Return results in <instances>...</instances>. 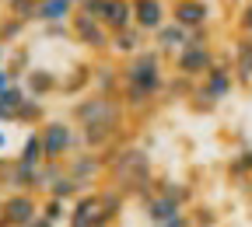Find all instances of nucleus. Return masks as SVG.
<instances>
[{"label":"nucleus","instance_id":"nucleus-1","mask_svg":"<svg viewBox=\"0 0 252 227\" xmlns=\"http://www.w3.org/2000/svg\"><path fill=\"white\" fill-rule=\"evenodd\" d=\"M70 122L81 129L84 150L102 154V150H109V147H119L123 126H126V105H123V98L91 91V94H84V98L74 102Z\"/></svg>","mask_w":252,"mask_h":227},{"label":"nucleus","instance_id":"nucleus-2","mask_svg":"<svg viewBox=\"0 0 252 227\" xmlns=\"http://www.w3.org/2000/svg\"><path fill=\"white\" fill-rule=\"evenodd\" d=\"M119 67H123V91H119V98H123L126 112L140 115V112H147L165 94V87H168L165 56L158 53L154 46H147L144 53H137L130 59H123Z\"/></svg>","mask_w":252,"mask_h":227},{"label":"nucleus","instance_id":"nucleus-3","mask_svg":"<svg viewBox=\"0 0 252 227\" xmlns=\"http://www.w3.org/2000/svg\"><path fill=\"white\" fill-rule=\"evenodd\" d=\"M105 175H109V189H116L119 196L126 199H151L154 196V165H151V154L144 147H116L112 150V161L105 165Z\"/></svg>","mask_w":252,"mask_h":227},{"label":"nucleus","instance_id":"nucleus-4","mask_svg":"<svg viewBox=\"0 0 252 227\" xmlns=\"http://www.w3.org/2000/svg\"><path fill=\"white\" fill-rule=\"evenodd\" d=\"M39 137H42V154H46V161H56V165H67L77 150H84L81 129H77L70 119H46V122L39 126Z\"/></svg>","mask_w":252,"mask_h":227},{"label":"nucleus","instance_id":"nucleus-5","mask_svg":"<svg viewBox=\"0 0 252 227\" xmlns=\"http://www.w3.org/2000/svg\"><path fill=\"white\" fill-rule=\"evenodd\" d=\"M70 39L77 46H84L88 53H94V56H109V49H112V35L102 28V21H94L81 11L70 18Z\"/></svg>","mask_w":252,"mask_h":227},{"label":"nucleus","instance_id":"nucleus-6","mask_svg":"<svg viewBox=\"0 0 252 227\" xmlns=\"http://www.w3.org/2000/svg\"><path fill=\"white\" fill-rule=\"evenodd\" d=\"M39 203L42 196H32V192H7L0 196V220L7 227H28L39 217Z\"/></svg>","mask_w":252,"mask_h":227},{"label":"nucleus","instance_id":"nucleus-7","mask_svg":"<svg viewBox=\"0 0 252 227\" xmlns=\"http://www.w3.org/2000/svg\"><path fill=\"white\" fill-rule=\"evenodd\" d=\"M214 18V7L210 0H168V21L186 28V31H196V28H207Z\"/></svg>","mask_w":252,"mask_h":227},{"label":"nucleus","instance_id":"nucleus-8","mask_svg":"<svg viewBox=\"0 0 252 227\" xmlns=\"http://www.w3.org/2000/svg\"><path fill=\"white\" fill-rule=\"evenodd\" d=\"M214 63H217L214 46H186V49L175 56V74L186 77V81H203V77L210 74Z\"/></svg>","mask_w":252,"mask_h":227},{"label":"nucleus","instance_id":"nucleus-9","mask_svg":"<svg viewBox=\"0 0 252 227\" xmlns=\"http://www.w3.org/2000/svg\"><path fill=\"white\" fill-rule=\"evenodd\" d=\"M102 171H105V161H102V154H94V150H77L67 161V175L77 185H84V192H94V182L102 178Z\"/></svg>","mask_w":252,"mask_h":227},{"label":"nucleus","instance_id":"nucleus-10","mask_svg":"<svg viewBox=\"0 0 252 227\" xmlns=\"http://www.w3.org/2000/svg\"><path fill=\"white\" fill-rule=\"evenodd\" d=\"M94 91V59H77L67 74H60V94L63 98H84Z\"/></svg>","mask_w":252,"mask_h":227},{"label":"nucleus","instance_id":"nucleus-11","mask_svg":"<svg viewBox=\"0 0 252 227\" xmlns=\"http://www.w3.org/2000/svg\"><path fill=\"white\" fill-rule=\"evenodd\" d=\"M67 227H105V213H102V192H84L81 199L70 203V220Z\"/></svg>","mask_w":252,"mask_h":227},{"label":"nucleus","instance_id":"nucleus-12","mask_svg":"<svg viewBox=\"0 0 252 227\" xmlns=\"http://www.w3.org/2000/svg\"><path fill=\"white\" fill-rule=\"evenodd\" d=\"M200 87L210 94L217 105H220V102H228V98H231V91L238 87V84H235V70H231V63L217 56V63L210 67V74L200 81Z\"/></svg>","mask_w":252,"mask_h":227},{"label":"nucleus","instance_id":"nucleus-13","mask_svg":"<svg viewBox=\"0 0 252 227\" xmlns=\"http://www.w3.org/2000/svg\"><path fill=\"white\" fill-rule=\"evenodd\" d=\"M161 25H168V0H133V28L151 39Z\"/></svg>","mask_w":252,"mask_h":227},{"label":"nucleus","instance_id":"nucleus-14","mask_svg":"<svg viewBox=\"0 0 252 227\" xmlns=\"http://www.w3.org/2000/svg\"><path fill=\"white\" fill-rule=\"evenodd\" d=\"M25 91H28V98H53V94H60V70H49V67H32L28 77L21 81Z\"/></svg>","mask_w":252,"mask_h":227},{"label":"nucleus","instance_id":"nucleus-15","mask_svg":"<svg viewBox=\"0 0 252 227\" xmlns=\"http://www.w3.org/2000/svg\"><path fill=\"white\" fill-rule=\"evenodd\" d=\"M94 91L119 98V91H123V67H119V59H109V56L94 59Z\"/></svg>","mask_w":252,"mask_h":227},{"label":"nucleus","instance_id":"nucleus-16","mask_svg":"<svg viewBox=\"0 0 252 227\" xmlns=\"http://www.w3.org/2000/svg\"><path fill=\"white\" fill-rule=\"evenodd\" d=\"M102 28L109 31V35H119V31L133 28V0H105Z\"/></svg>","mask_w":252,"mask_h":227},{"label":"nucleus","instance_id":"nucleus-17","mask_svg":"<svg viewBox=\"0 0 252 227\" xmlns=\"http://www.w3.org/2000/svg\"><path fill=\"white\" fill-rule=\"evenodd\" d=\"M231 53H235V59H231L235 84H242L245 91H252V35H238Z\"/></svg>","mask_w":252,"mask_h":227},{"label":"nucleus","instance_id":"nucleus-18","mask_svg":"<svg viewBox=\"0 0 252 227\" xmlns=\"http://www.w3.org/2000/svg\"><path fill=\"white\" fill-rule=\"evenodd\" d=\"M186 39H189V31L168 21V25H161V28L151 35V46L161 53V56H179V53L186 49Z\"/></svg>","mask_w":252,"mask_h":227},{"label":"nucleus","instance_id":"nucleus-19","mask_svg":"<svg viewBox=\"0 0 252 227\" xmlns=\"http://www.w3.org/2000/svg\"><path fill=\"white\" fill-rule=\"evenodd\" d=\"M81 0H39V25H70Z\"/></svg>","mask_w":252,"mask_h":227},{"label":"nucleus","instance_id":"nucleus-20","mask_svg":"<svg viewBox=\"0 0 252 227\" xmlns=\"http://www.w3.org/2000/svg\"><path fill=\"white\" fill-rule=\"evenodd\" d=\"M147 49V35L140 28H126V31H119V35H112V49H109V56H116L119 63L123 59H130V56H137V53H144Z\"/></svg>","mask_w":252,"mask_h":227},{"label":"nucleus","instance_id":"nucleus-21","mask_svg":"<svg viewBox=\"0 0 252 227\" xmlns=\"http://www.w3.org/2000/svg\"><path fill=\"white\" fill-rule=\"evenodd\" d=\"M144 213H147V220L151 224H168V220H175V217H182L186 210L175 203V199H168V196H161V192H154V196L144 203Z\"/></svg>","mask_w":252,"mask_h":227},{"label":"nucleus","instance_id":"nucleus-22","mask_svg":"<svg viewBox=\"0 0 252 227\" xmlns=\"http://www.w3.org/2000/svg\"><path fill=\"white\" fill-rule=\"evenodd\" d=\"M18 165H28V168H42L46 165V154H42V137H39V129H28L21 147H18Z\"/></svg>","mask_w":252,"mask_h":227},{"label":"nucleus","instance_id":"nucleus-23","mask_svg":"<svg viewBox=\"0 0 252 227\" xmlns=\"http://www.w3.org/2000/svg\"><path fill=\"white\" fill-rule=\"evenodd\" d=\"M154 192H161V196L175 199L182 210H189V206L196 203V192H193V185H186V182H175V178H158V182H154Z\"/></svg>","mask_w":252,"mask_h":227},{"label":"nucleus","instance_id":"nucleus-24","mask_svg":"<svg viewBox=\"0 0 252 227\" xmlns=\"http://www.w3.org/2000/svg\"><path fill=\"white\" fill-rule=\"evenodd\" d=\"M4 70L11 74V81H14V84H21V81L28 77V70H32V49H28L25 42H21V46H14V49L7 53Z\"/></svg>","mask_w":252,"mask_h":227},{"label":"nucleus","instance_id":"nucleus-25","mask_svg":"<svg viewBox=\"0 0 252 227\" xmlns=\"http://www.w3.org/2000/svg\"><path fill=\"white\" fill-rule=\"evenodd\" d=\"M14 122H18V126H28V129H39V126L46 122V102L25 98V105L14 112Z\"/></svg>","mask_w":252,"mask_h":227},{"label":"nucleus","instance_id":"nucleus-26","mask_svg":"<svg viewBox=\"0 0 252 227\" xmlns=\"http://www.w3.org/2000/svg\"><path fill=\"white\" fill-rule=\"evenodd\" d=\"M39 217H46V220L56 224V227H67V220H70V203L53 199V196H42V203H39Z\"/></svg>","mask_w":252,"mask_h":227},{"label":"nucleus","instance_id":"nucleus-27","mask_svg":"<svg viewBox=\"0 0 252 227\" xmlns=\"http://www.w3.org/2000/svg\"><path fill=\"white\" fill-rule=\"evenodd\" d=\"M46 196H53V199H63V203H74V199H81L84 196V185H77L67 171H63L53 185H49V192H46Z\"/></svg>","mask_w":252,"mask_h":227},{"label":"nucleus","instance_id":"nucleus-28","mask_svg":"<svg viewBox=\"0 0 252 227\" xmlns=\"http://www.w3.org/2000/svg\"><path fill=\"white\" fill-rule=\"evenodd\" d=\"M186 217H189V227H217V220H220V213H217V206H210V203H193L186 210Z\"/></svg>","mask_w":252,"mask_h":227},{"label":"nucleus","instance_id":"nucleus-29","mask_svg":"<svg viewBox=\"0 0 252 227\" xmlns=\"http://www.w3.org/2000/svg\"><path fill=\"white\" fill-rule=\"evenodd\" d=\"M4 14H11V18L32 25V21L39 18V0H7V4H4Z\"/></svg>","mask_w":252,"mask_h":227},{"label":"nucleus","instance_id":"nucleus-30","mask_svg":"<svg viewBox=\"0 0 252 227\" xmlns=\"http://www.w3.org/2000/svg\"><path fill=\"white\" fill-rule=\"evenodd\" d=\"M123 203H126V196H119L116 189H102V213H105V227H112L116 220H119V213H123Z\"/></svg>","mask_w":252,"mask_h":227},{"label":"nucleus","instance_id":"nucleus-31","mask_svg":"<svg viewBox=\"0 0 252 227\" xmlns=\"http://www.w3.org/2000/svg\"><path fill=\"white\" fill-rule=\"evenodd\" d=\"M25 21H18V18H11V14H4V18H0V46H11V42H18L21 35H25Z\"/></svg>","mask_w":252,"mask_h":227},{"label":"nucleus","instance_id":"nucleus-32","mask_svg":"<svg viewBox=\"0 0 252 227\" xmlns=\"http://www.w3.org/2000/svg\"><path fill=\"white\" fill-rule=\"evenodd\" d=\"M228 175H231V178H249V175H252V147L238 150V154L228 161Z\"/></svg>","mask_w":252,"mask_h":227},{"label":"nucleus","instance_id":"nucleus-33","mask_svg":"<svg viewBox=\"0 0 252 227\" xmlns=\"http://www.w3.org/2000/svg\"><path fill=\"white\" fill-rule=\"evenodd\" d=\"M25 98H28V91H25V84H11L4 94H0V105H4L7 112H11V122H14V112L25 105Z\"/></svg>","mask_w":252,"mask_h":227},{"label":"nucleus","instance_id":"nucleus-34","mask_svg":"<svg viewBox=\"0 0 252 227\" xmlns=\"http://www.w3.org/2000/svg\"><path fill=\"white\" fill-rule=\"evenodd\" d=\"M186 105L193 109V112H214V109H217V102L210 98V94H207V91H203L200 84L193 87V94H189V102H186Z\"/></svg>","mask_w":252,"mask_h":227},{"label":"nucleus","instance_id":"nucleus-35","mask_svg":"<svg viewBox=\"0 0 252 227\" xmlns=\"http://www.w3.org/2000/svg\"><path fill=\"white\" fill-rule=\"evenodd\" d=\"M235 28H238V35H252V0H245V4L238 7Z\"/></svg>","mask_w":252,"mask_h":227},{"label":"nucleus","instance_id":"nucleus-36","mask_svg":"<svg viewBox=\"0 0 252 227\" xmlns=\"http://www.w3.org/2000/svg\"><path fill=\"white\" fill-rule=\"evenodd\" d=\"M102 7H105V0H81V4H77V11L94 18V21H102Z\"/></svg>","mask_w":252,"mask_h":227},{"label":"nucleus","instance_id":"nucleus-37","mask_svg":"<svg viewBox=\"0 0 252 227\" xmlns=\"http://www.w3.org/2000/svg\"><path fill=\"white\" fill-rule=\"evenodd\" d=\"M42 35L49 42H60V39H70V25H42Z\"/></svg>","mask_w":252,"mask_h":227},{"label":"nucleus","instance_id":"nucleus-38","mask_svg":"<svg viewBox=\"0 0 252 227\" xmlns=\"http://www.w3.org/2000/svg\"><path fill=\"white\" fill-rule=\"evenodd\" d=\"M11 168H14V157H4V154H0V185H4V189H7Z\"/></svg>","mask_w":252,"mask_h":227},{"label":"nucleus","instance_id":"nucleus-39","mask_svg":"<svg viewBox=\"0 0 252 227\" xmlns=\"http://www.w3.org/2000/svg\"><path fill=\"white\" fill-rule=\"evenodd\" d=\"M151 227H189V217L182 213V217H175V220H168V224H151Z\"/></svg>","mask_w":252,"mask_h":227},{"label":"nucleus","instance_id":"nucleus-40","mask_svg":"<svg viewBox=\"0 0 252 227\" xmlns=\"http://www.w3.org/2000/svg\"><path fill=\"white\" fill-rule=\"evenodd\" d=\"M11 84H14V81H11V74H7L4 67H0V94H4V91H7Z\"/></svg>","mask_w":252,"mask_h":227},{"label":"nucleus","instance_id":"nucleus-41","mask_svg":"<svg viewBox=\"0 0 252 227\" xmlns=\"http://www.w3.org/2000/svg\"><path fill=\"white\" fill-rule=\"evenodd\" d=\"M28 227H56V224H49V220H46V217H35V220H32V224H28Z\"/></svg>","mask_w":252,"mask_h":227},{"label":"nucleus","instance_id":"nucleus-42","mask_svg":"<svg viewBox=\"0 0 252 227\" xmlns=\"http://www.w3.org/2000/svg\"><path fill=\"white\" fill-rule=\"evenodd\" d=\"M7 150V133H4V126H0V154Z\"/></svg>","mask_w":252,"mask_h":227},{"label":"nucleus","instance_id":"nucleus-43","mask_svg":"<svg viewBox=\"0 0 252 227\" xmlns=\"http://www.w3.org/2000/svg\"><path fill=\"white\" fill-rule=\"evenodd\" d=\"M4 122H11V112H7L4 105H0V126H4Z\"/></svg>","mask_w":252,"mask_h":227},{"label":"nucleus","instance_id":"nucleus-44","mask_svg":"<svg viewBox=\"0 0 252 227\" xmlns=\"http://www.w3.org/2000/svg\"><path fill=\"white\" fill-rule=\"evenodd\" d=\"M7 53H11V49H4V46H0V67L7 63Z\"/></svg>","mask_w":252,"mask_h":227},{"label":"nucleus","instance_id":"nucleus-45","mask_svg":"<svg viewBox=\"0 0 252 227\" xmlns=\"http://www.w3.org/2000/svg\"><path fill=\"white\" fill-rule=\"evenodd\" d=\"M0 18H4V4H0Z\"/></svg>","mask_w":252,"mask_h":227},{"label":"nucleus","instance_id":"nucleus-46","mask_svg":"<svg viewBox=\"0 0 252 227\" xmlns=\"http://www.w3.org/2000/svg\"><path fill=\"white\" fill-rule=\"evenodd\" d=\"M0 227H7V224H4V220H0Z\"/></svg>","mask_w":252,"mask_h":227},{"label":"nucleus","instance_id":"nucleus-47","mask_svg":"<svg viewBox=\"0 0 252 227\" xmlns=\"http://www.w3.org/2000/svg\"><path fill=\"white\" fill-rule=\"evenodd\" d=\"M0 4H7V0H0Z\"/></svg>","mask_w":252,"mask_h":227}]
</instances>
